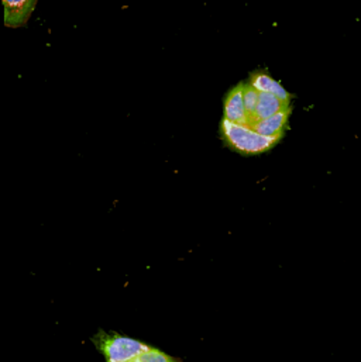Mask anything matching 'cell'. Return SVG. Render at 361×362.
<instances>
[{
  "label": "cell",
  "mask_w": 361,
  "mask_h": 362,
  "mask_svg": "<svg viewBox=\"0 0 361 362\" xmlns=\"http://www.w3.org/2000/svg\"><path fill=\"white\" fill-rule=\"evenodd\" d=\"M291 107L290 102L282 100L281 98H278L274 93H267V92H261L260 93V100L257 105V109L254 112V115L248 119L247 126L253 127L256 123L265 120L274 115H277L278 112Z\"/></svg>",
  "instance_id": "obj_5"
},
{
  "label": "cell",
  "mask_w": 361,
  "mask_h": 362,
  "mask_svg": "<svg viewBox=\"0 0 361 362\" xmlns=\"http://www.w3.org/2000/svg\"><path fill=\"white\" fill-rule=\"evenodd\" d=\"M92 343L108 362H136L151 346L118 333L99 332Z\"/></svg>",
  "instance_id": "obj_2"
},
{
  "label": "cell",
  "mask_w": 361,
  "mask_h": 362,
  "mask_svg": "<svg viewBox=\"0 0 361 362\" xmlns=\"http://www.w3.org/2000/svg\"><path fill=\"white\" fill-rule=\"evenodd\" d=\"M291 112H292V107L284 109V110L278 112L277 115L256 123L253 126V129L257 130L263 136L282 140L284 134H285V130L288 129V120H290Z\"/></svg>",
  "instance_id": "obj_6"
},
{
  "label": "cell",
  "mask_w": 361,
  "mask_h": 362,
  "mask_svg": "<svg viewBox=\"0 0 361 362\" xmlns=\"http://www.w3.org/2000/svg\"><path fill=\"white\" fill-rule=\"evenodd\" d=\"M223 117L239 124H247V112L243 98V82L233 86L223 100Z\"/></svg>",
  "instance_id": "obj_4"
},
{
  "label": "cell",
  "mask_w": 361,
  "mask_h": 362,
  "mask_svg": "<svg viewBox=\"0 0 361 362\" xmlns=\"http://www.w3.org/2000/svg\"><path fill=\"white\" fill-rule=\"evenodd\" d=\"M219 133L223 144L243 157L263 156L281 143L280 139L263 136L247 124L233 123L224 117L220 122Z\"/></svg>",
  "instance_id": "obj_1"
},
{
  "label": "cell",
  "mask_w": 361,
  "mask_h": 362,
  "mask_svg": "<svg viewBox=\"0 0 361 362\" xmlns=\"http://www.w3.org/2000/svg\"><path fill=\"white\" fill-rule=\"evenodd\" d=\"M260 90H257L248 81L243 82V98H244V105H246V112H247V123L248 119L254 115L258 100H260Z\"/></svg>",
  "instance_id": "obj_8"
},
{
  "label": "cell",
  "mask_w": 361,
  "mask_h": 362,
  "mask_svg": "<svg viewBox=\"0 0 361 362\" xmlns=\"http://www.w3.org/2000/svg\"><path fill=\"white\" fill-rule=\"evenodd\" d=\"M248 82L260 92H267V93H274L278 98H281L285 102L291 103L292 95L280 83L277 82L265 69H257L253 71L248 75Z\"/></svg>",
  "instance_id": "obj_7"
},
{
  "label": "cell",
  "mask_w": 361,
  "mask_h": 362,
  "mask_svg": "<svg viewBox=\"0 0 361 362\" xmlns=\"http://www.w3.org/2000/svg\"><path fill=\"white\" fill-rule=\"evenodd\" d=\"M180 358H174L166 353H163L159 349L151 347L149 351H146L144 354H142L136 362H178Z\"/></svg>",
  "instance_id": "obj_9"
},
{
  "label": "cell",
  "mask_w": 361,
  "mask_h": 362,
  "mask_svg": "<svg viewBox=\"0 0 361 362\" xmlns=\"http://www.w3.org/2000/svg\"><path fill=\"white\" fill-rule=\"evenodd\" d=\"M4 8V25L17 28L27 24L35 10L37 0H1Z\"/></svg>",
  "instance_id": "obj_3"
}]
</instances>
